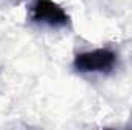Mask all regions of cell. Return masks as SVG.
I'll return each instance as SVG.
<instances>
[{
    "instance_id": "obj_1",
    "label": "cell",
    "mask_w": 132,
    "mask_h": 130,
    "mask_svg": "<svg viewBox=\"0 0 132 130\" xmlns=\"http://www.w3.org/2000/svg\"><path fill=\"white\" fill-rule=\"evenodd\" d=\"M72 66L77 72L81 73H94V72L108 73L117 66V54L106 48L80 52L74 57Z\"/></svg>"
},
{
    "instance_id": "obj_2",
    "label": "cell",
    "mask_w": 132,
    "mask_h": 130,
    "mask_svg": "<svg viewBox=\"0 0 132 130\" xmlns=\"http://www.w3.org/2000/svg\"><path fill=\"white\" fill-rule=\"evenodd\" d=\"M31 20L52 28H66L71 25V17L54 0H35L31 6Z\"/></svg>"
}]
</instances>
